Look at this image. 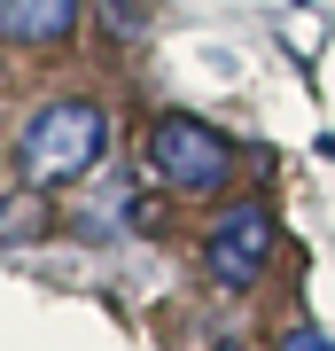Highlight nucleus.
I'll return each mask as SVG.
<instances>
[{
    "label": "nucleus",
    "instance_id": "obj_1",
    "mask_svg": "<svg viewBox=\"0 0 335 351\" xmlns=\"http://www.w3.org/2000/svg\"><path fill=\"white\" fill-rule=\"evenodd\" d=\"M16 180L24 188H71L110 156V110L101 101H47L24 133H16Z\"/></svg>",
    "mask_w": 335,
    "mask_h": 351
},
{
    "label": "nucleus",
    "instance_id": "obj_2",
    "mask_svg": "<svg viewBox=\"0 0 335 351\" xmlns=\"http://www.w3.org/2000/svg\"><path fill=\"white\" fill-rule=\"evenodd\" d=\"M140 149H149V172L164 180V188H179V195H211V188H226V172H234V149H226V133H219V125H203V117H187V110L149 117Z\"/></svg>",
    "mask_w": 335,
    "mask_h": 351
},
{
    "label": "nucleus",
    "instance_id": "obj_3",
    "mask_svg": "<svg viewBox=\"0 0 335 351\" xmlns=\"http://www.w3.org/2000/svg\"><path fill=\"white\" fill-rule=\"evenodd\" d=\"M265 265H273V203L242 195V203H226L211 219V234H203V274L219 289H249Z\"/></svg>",
    "mask_w": 335,
    "mask_h": 351
},
{
    "label": "nucleus",
    "instance_id": "obj_4",
    "mask_svg": "<svg viewBox=\"0 0 335 351\" xmlns=\"http://www.w3.org/2000/svg\"><path fill=\"white\" fill-rule=\"evenodd\" d=\"M78 24V0H0V39L8 47H55Z\"/></svg>",
    "mask_w": 335,
    "mask_h": 351
},
{
    "label": "nucleus",
    "instance_id": "obj_5",
    "mask_svg": "<svg viewBox=\"0 0 335 351\" xmlns=\"http://www.w3.org/2000/svg\"><path fill=\"white\" fill-rule=\"evenodd\" d=\"M47 203H39V188L32 195H8V203H0V242H16V234H24V242H39V234H47Z\"/></svg>",
    "mask_w": 335,
    "mask_h": 351
},
{
    "label": "nucleus",
    "instance_id": "obj_6",
    "mask_svg": "<svg viewBox=\"0 0 335 351\" xmlns=\"http://www.w3.org/2000/svg\"><path fill=\"white\" fill-rule=\"evenodd\" d=\"M101 8H110V32H149V0H101Z\"/></svg>",
    "mask_w": 335,
    "mask_h": 351
},
{
    "label": "nucleus",
    "instance_id": "obj_7",
    "mask_svg": "<svg viewBox=\"0 0 335 351\" xmlns=\"http://www.w3.org/2000/svg\"><path fill=\"white\" fill-rule=\"evenodd\" d=\"M273 351H335V336H320V328H288Z\"/></svg>",
    "mask_w": 335,
    "mask_h": 351
},
{
    "label": "nucleus",
    "instance_id": "obj_8",
    "mask_svg": "<svg viewBox=\"0 0 335 351\" xmlns=\"http://www.w3.org/2000/svg\"><path fill=\"white\" fill-rule=\"evenodd\" d=\"M219 351H249V343H219Z\"/></svg>",
    "mask_w": 335,
    "mask_h": 351
}]
</instances>
